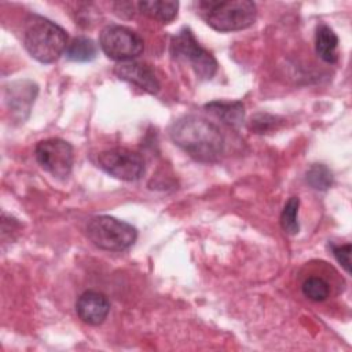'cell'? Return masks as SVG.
I'll return each mask as SVG.
<instances>
[{
    "instance_id": "8992f818",
    "label": "cell",
    "mask_w": 352,
    "mask_h": 352,
    "mask_svg": "<svg viewBox=\"0 0 352 352\" xmlns=\"http://www.w3.org/2000/svg\"><path fill=\"white\" fill-rule=\"evenodd\" d=\"M99 47L113 60L128 62L143 52L144 41L132 29L121 25H107L99 34Z\"/></svg>"
},
{
    "instance_id": "5b68a950",
    "label": "cell",
    "mask_w": 352,
    "mask_h": 352,
    "mask_svg": "<svg viewBox=\"0 0 352 352\" xmlns=\"http://www.w3.org/2000/svg\"><path fill=\"white\" fill-rule=\"evenodd\" d=\"M170 54L176 59L187 62L201 80H210L217 72V60L209 51L201 47L188 28H183L173 36L170 41Z\"/></svg>"
},
{
    "instance_id": "7a4b0ae2",
    "label": "cell",
    "mask_w": 352,
    "mask_h": 352,
    "mask_svg": "<svg viewBox=\"0 0 352 352\" xmlns=\"http://www.w3.org/2000/svg\"><path fill=\"white\" fill-rule=\"evenodd\" d=\"M23 45L32 58L41 63H52L67 48V33L55 22L30 15L23 26Z\"/></svg>"
},
{
    "instance_id": "8fae6325",
    "label": "cell",
    "mask_w": 352,
    "mask_h": 352,
    "mask_svg": "<svg viewBox=\"0 0 352 352\" xmlns=\"http://www.w3.org/2000/svg\"><path fill=\"white\" fill-rule=\"evenodd\" d=\"M8 92L10 95L7 96V100L12 111L18 114H22L23 111L29 113L37 95V85L32 81H18L10 85Z\"/></svg>"
},
{
    "instance_id": "30bf717a",
    "label": "cell",
    "mask_w": 352,
    "mask_h": 352,
    "mask_svg": "<svg viewBox=\"0 0 352 352\" xmlns=\"http://www.w3.org/2000/svg\"><path fill=\"white\" fill-rule=\"evenodd\" d=\"M110 311L109 298L99 292L87 290L76 302V312L78 318L91 326H99L104 322Z\"/></svg>"
},
{
    "instance_id": "2e32d148",
    "label": "cell",
    "mask_w": 352,
    "mask_h": 352,
    "mask_svg": "<svg viewBox=\"0 0 352 352\" xmlns=\"http://www.w3.org/2000/svg\"><path fill=\"white\" fill-rule=\"evenodd\" d=\"M298 208H300L298 197H290L280 213V220H279L280 227L289 235H296L300 231Z\"/></svg>"
},
{
    "instance_id": "3957f363",
    "label": "cell",
    "mask_w": 352,
    "mask_h": 352,
    "mask_svg": "<svg viewBox=\"0 0 352 352\" xmlns=\"http://www.w3.org/2000/svg\"><path fill=\"white\" fill-rule=\"evenodd\" d=\"M199 16L217 32H236L252 26L257 16L250 0H202L195 3Z\"/></svg>"
},
{
    "instance_id": "ac0fdd59",
    "label": "cell",
    "mask_w": 352,
    "mask_h": 352,
    "mask_svg": "<svg viewBox=\"0 0 352 352\" xmlns=\"http://www.w3.org/2000/svg\"><path fill=\"white\" fill-rule=\"evenodd\" d=\"M301 290L307 298L319 302V301H324L329 297L330 286L327 280H324L320 276H309L304 280Z\"/></svg>"
},
{
    "instance_id": "9a60e30c",
    "label": "cell",
    "mask_w": 352,
    "mask_h": 352,
    "mask_svg": "<svg viewBox=\"0 0 352 352\" xmlns=\"http://www.w3.org/2000/svg\"><path fill=\"white\" fill-rule=\"evenodd\" d=\"M66 58L73 62H91L98 55L95 41L85 36L74 37L66 48Z\"/></svg>"
},
{
    "instance_id": "4fadbf2b",
    "label": "cell",
    "mask_w": 352,
    "mask_h": 352,
    "mask_svg": "<svg viewBox=\"0 0 352 352\" xmlns=\"http://www.w3.org/2000/svg\"><path fill=\"white\" fill-rule=\"evenodd\" d=\"M338 37L327 25H319L315 34V51L320 59L334 63L338 59Z\"/></svg>"
},
{
    "instance_id": "d6986e66",
    "label": "cell",
    "mask_w": 352,
    "mask_h": 352,
    "mask_svg": "<svg viewBox=\"0 0 352 352\" xmlns=\"http://www.w3.org/2000/svg\"><path fill=\"white\" fill-rule=\"evenodd\" d=\"M276 117L270 114H256L252 117L249 122V128L256 133H265L274 128H276Z\"/></svg>"
},
{
    "instance_id": "5bb4252c",
    "label": "cell",
    "mask_w": 352,
    "mask_h": 352,
    "mask_svg": "<svg viewBox=\"0 0 352 352\" xmlns=\"http://www.w3.org/2000/svg\"><path fill=\"white\" fill-rule=\"evenodd\" d=\"M136 6L142 14L147 15L151 19H157L162 23H169L170 21H173L179 10L177 1H165V0L139 1Z\"/></svg>"
},
{
    "instance_id": "277c9868",
    "label": "cell",
    "mask_w": 352,
    "mask_h": 352,
    "mask_svg": "<svg viewBox=\"0 0 352 352\" xmlns=\"http://www.w3.org/2000/svg\"><path fill=\"white\" fill-rule=\"evenodd\" d=\"M88 239L99 249L107 252H122L131 248L136 238L138 230L113 216H95L87 223Z\"/></svg>"
},
{
    "instance_id": "52a82bcc",
    "label": "cell",
    "mask_w": 352,
    "mask_h": 352,
    "mask_svg": "<svg viewBox=\"0 0 352 352\" xmlns=\"http://www.w3.org/2000/svg\"><path fill=\"white\" fill-rule=\"evenodd\" d=\"M34 157L38 165L54 177L65 179L72 172L73 147L63 139L50 138L38 142L34 148Z\"/></svg>"
},
{
    "instance_id": "ba28073f",
    "label": "cell",
    "mask_w": 352,
    "mask_h": 352,
    "mask_svg": "<svg viewBox=\"0 0 352 352\" xmlns=\"http://www.w3.org/2000/svg\"><path fill=\"white\" fill-rule=\"evenodd\" d=\"M98 165L107 175L124 182H135L144 173L142 155L125 147H113L99 153Z\"/></svg>"
},
{
    "instance_id": "6da1fadb",
    "label": "cell",
    "mask_w": 352,
    "mask_h": 352,
    "mask_svg": "<svg viewBox=\"0 0 352 352\" xmlns=\"http://www.w3.org/2000/svg\"><path fill=\"white\" fill-rule=\"evenodd\" d=\"M172 142L199 162H216L224 151V136L210 121L198 116H184L170 126Z\"/></svg>"
},
{
    "instance_id": "ffe728a7",
    "label": "cell",
    "mask_w": 352,
    "mask_h": 352,
    "mask_svg": "<svg viewBox=\"0 0 352 352\" xmlns=\"http://www.w3.org/2000/svg\"><path fill=\"white\" fill-rule=\"evenodd\" d=\"M351 250H352L351 243L337 245V246L331 245L333 256L336 257V260L340 263V265H342V268L346 272H351Z\"/></svg>"
},
{
    "instance_id": "9c48e42d",
    "label": "cell",
    "mask_w": 352,
    "mask_h": 352,
    "mask_svg": "<svg viewBox=\"0 0 352 352\" xmlns=\"http://www.w3.org/2000/svg\"><path fill=\"white\" fill-rule=\"evenodd\" d=\"M114 74L126 82L136 85L138 88L155 95L160 91V81L154 73V70L142 62L128 60L120 62L114 67Z\"/></svg>"
},
{
    "instance_id": "e0dca14e",
    "label": "cell",
    "mask_w": 352,
    "mask_h": 352,
    "mask_svg": "<svg viewBox=\"0 0 352 352\" xmlns=\"http://www.w3.org/2000/svg\"><path fill=\"white\" fill-rule=\"evenodd\" d=\"M307 183L319 191H326L333 184V173L323 164H314L305 173Z\"/></svg>"
},
{
    "instance_id": "7c38bea8",
    "label": "cell",
    "mask_w": 352,
    "mask_h": 352,
    "mask_svg": "<svg viewBox=\"0 0 352 352\" xmlns=\"http://www.w3.org/2000/svg\"><path fill=\"white\" fill-rule=\"evenodd\" d=\"M205 109L216 116L221 122L238 128L243 124L245 120V106L242 102H224V100H214L205 104Z\"/></svg>"
}]
</instances>
